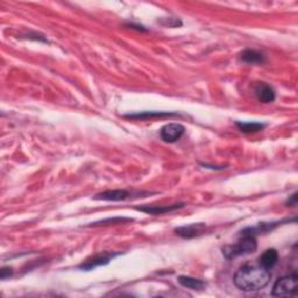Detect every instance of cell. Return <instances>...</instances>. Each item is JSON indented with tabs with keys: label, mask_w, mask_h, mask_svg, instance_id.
I'll return each mask as SVG.
<instances>
[{
	"label": "cell",
	"mask_w": 298,
	"mask_h": 298,
	"mask_svg": "<svg viewBox=\"0 0 298 298\" xmlns=\"http://www.w3.org/2000/svg\"><path fill=\"white\" fill-rule=\"evenodd\" d=\"M271 274L268 269H265L261 266H250L246 265L236 271L233 282L235 287L241 291L252 292L259 291L268 286L270 282Z\"/></svg>",
	"instance_id": "1"
},
{
	"label": "cell",
	"mask_w": 298,
	"mask_h": 298,
	"mask_svg": "<svg viewBox=\"0 0 298 298\" xmlns=\"http://www.w3.org/2000/svg\"><path fill=\"white\" fill-rule=\"evenodd\" d=\"M256 249L257 243L255 236L243 235L236 244L224 246L222 248V253L227 260H233L235 257L249 255V254L255 253Z\"/></svg>",
	"instance_id": "2"
},
{
	"label": "cell",
	"mask_w": 298,
	"mask_h": 298,
	"mask_svg": "<svg viewBox=\"0 0 298 298\" xmlns=\"http://www.w3.org/2000/svg\"><path fill=\"white\" fill-rule=\"evenodd\" d=\"M298 290L297 274H292L276 281L271 295L275 297H296Z\"/></svg>",
	"instance_id": "3"
},
{
	"label": "cell",
	"mask_w": 298,
	"mask_h": 298,
	"mask_svg": "<svg viewBox=\"0 0 298 298\" xmlns=\"http://www.w3.org/2000/svg\"><path fill=\"white\" fill-rule=\"evenodd\" d=\"M185 127L183 125L178 123H170L165 125L160 131V136L161 139L168 142V144H174V142L178 141L181 137L184 135Z\"/></svg>",
	"instance_id": "4"
},
{
	"label": "cell",
	"mask_w": 298,
	"mask_h": 298,
	"mask_svg": "<svg viewBox=\"0 0 298 298\" xmlns=\"http://www.w3.org/2000/svg\"><path fill=\"white\" fill-rule=\"evenodd\" d=\"M206 226L203 223L191 224V225H185L175 228V233L183 239H193V237L201 236L205 233Z\"/></svg>",
	"instance_id": "5"
},
{
	"label": "cell",
	"mask_w": 298,
	"mask_h": 298,
	"mask_svg": "<svg viewBox=\"0 0 298 298\" xmlns=\"http://www.w3.org/2000/svg\"><path fill=\"white\" fill-rule=\"evenodd\" d=\"M254 93H255L257 101L263 104H270L276 99V92L273 86L265 83V82L256 83L255 88H254Z\"/></svg>",
	"instance_id": "6"
},
{
	"label": "cell",
	"mask_w": 298,
	"mask_h": 298,
	"mask_svg": "<svg viewBox=\"0 0 298 298\" xmlns=\"http://www.w3.org/2000/svg\"><path fill=\"white\" fill-rule=\"evenodd\" d=\"M116 255H119V254L104 253V254H101V255L93 256L92 259H90V260H86L85 262L82 263V265H80L78 268L82 270H85V271L92 270V269H94V268H97L99 266H105V265H107V263H110L112 259Z\"/></svg>",
	"instance_id": "7"
},
{
	"label": "cell",
	"mask_w": 298,
	"mask_h": 298,
	"mask_svg": "<svg viewBox=\"0 0 298 298\" xmlns=\"http://www.w3.org/2000/svg\"><path fill=\"white\" fill-rule=\"evenodd\" d=\"M132 196V192L127 190H107L102 193H98L93 197L96 201H106V202H122L127 200Z\"/></svg>",
	"instance_id": "8"
},
{
	"label": "cell",
	"mask_w": 298,
	"mask_h": 298,
	"mask_svg": "<svg viewBox=\"0 0 298 298\" xmlns=\"http://www.w3.org/2000/svg\"><path fill=\"white\" fill-rule=\"evenodd\" d=\"M184 203H180V204H174V205H167V206H141V207H136L137 211H141V212H145L147 214H154V215H158V214H166V213H170L174 212V211L182 209L184 207Z\"/></svg>",
	"instance_id": "9"
},
{
	"label": "cell",
	"mask_w": 298,
	"mask_h": 298,
	"mask_svg": "<svg viewBox=\"0 0 298 298\" xmlns=\"http://www.w3.org/2000/svg\"><path fill=\"white\" fill-rule=\"evenodd\" d=\"M283 222H276V223H260L259 225L254 227H247L241 231V235H259L263 234V233H268L275 230L276 227L280 226Z\"/></svg>",
	"instance_id": "10"
},
{
	"label": "cell",
	"mask_w": 298,
	"mask_h": 298,
	"mask_svg": "<svg viewBox=\"0 0 298 298\" xmlns=\"http://www.w3.org/2000/svg\"><path fill=\"white\" fill-rule=\"evenodd\" d=\"M279 262V253L277 250L274 248L267 249L262 255L259 257V266H261L265 269H273V268L277 265Z\"/></svg>",
	"instance_id": "11"
},
{
	"label": "cell",
	"mask_w": 298,
	"mask_h": 298,
	"mask_svg": "<svg viewBox=\"0 0 298 298\" xmlns=\"http://www.w3.org/2000/svg\"><path fill=\"white\" fill-rule=\"evenodd\" d=\"M239 57L243 62L249 63V64H263L267 61L265 55H263L262 53H259V51L254 49L244 50L243 53H240Z\"/></svg>",
	"instance_id": "12"
},
{
	"label": "cell",
	"mask_w": 298,
	"mask_h": 298,
	"mask_svg": "<svg viewBox=\"0 0 298 298\" xmlns=\"http://www.w3.org/2000/svg\"><path fill=\"white\" fill-rule=\"evenodd\" d=\"M177 113L172 112H141V113L128 114L124 118L133 119V120H144V119H153V118H168V116H177Z\"/></svg>",
	"instance_id": "13"
},
{
	"label": "cell",
	"mask_w": 298,
	"mask_h": 298,
	"mask_svg": "<svg viewBox=\"0 0 298 298\" xmlns=\"http://www.w3.org/2000/svg\"><path fill=\"white\" fill-rule=\"evenodd\" d=\"M177 281H178L181 286L187 289H191V290H203L206 287V283L203 280L193 279L190 277V276H180Z\"/></svg>",
	"instance_id": "14"
},
{
	"label": "cell",
	"mask_w": 298,
	"mask_h": 298,
	"mask_svg": "<svg viewBox=\"0 0 298 298\" xmlns=\"http://www.w3.org/2000/svg\"><path fill=\"white\" fill-rule=\"evenodd\" d=\"M235 126L239 128L240 132L250 134V133H257L260 131H263V128H266L267 124L256 123V122H235Z\"/></svg>",
	"instance_id": "15"
},
{
	"label": "cell",
	"mask_w": 298,
	"mask_h": 298,
	"mask_svg": "<svg viewBox=\"0 0 298 298\" xmlns=\"http://www.w3.org/2000/svg\"><path fill=\"white\" fill-rule=\"evenodd\" d=\"M127 222H133L132 218H124V217H114V218H107L104 220H99V222L92 223L88 225L89 227H97L103 225H111V224H124Z\"/></svg>",
	"instance_id": "16"
},
{
	"label": "cell",
	"mask_w": 298,
	"mask_h": 298,
	"mask_svg": "<svg viewBox=\"0 0 298 298\" xmlns=\"http://www.w3.org/2000/svg\"><path fill=\"white\" fill-rule=\"evenodd\" d=\"M13 276V268L12 267H3L0 270V279L7 280Z\"/></svg>",
	"instance_id": "17"
},
{
	"label": "cell",
	"mask_w": 298,
	"mask_h": 298,
	"mask_svg": "<svg viewBox=\"0 0 298 298\" xmlns=\"http://www.w3.org/2000/svg\"><path fill=\"white\" fill-rule=\"evenodd\" d=\"M163 25L168 26V27H178V26H182V23L178 19H171V18H168V20L166 19V23H162Z\"/></svg>",
	"instance_id": "18"
},
{
	"label": "cell",
	"mask_w": 298,
	"mask_h": 298,
	"mask_svg": "<svg viewBox=\"0 0 298 298\" xmlns=\"http://www.w3.org/2000/svg\"><path fill=\"white\" fill-rule=\"evenodd\" d=\"M286 205L287 206H292V207L297 205V193L296 192L288 198V201L286 202Z\"/></svg>",
	"instance_id": "19"
}]
</instances>
